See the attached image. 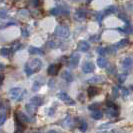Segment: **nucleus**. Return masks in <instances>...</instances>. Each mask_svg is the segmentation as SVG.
Segmentation results:
<instances>
[{"label":"nucleus","mask_w":133,"mask_h":133,"mask_svg":"<svg viewBox=\"0 0 133 133\" xmlns=\"http://www.w3.org/2000/svg\"><path fill=\"white\" fill-rule=\"evenodd\" d=\"M61 77H62L64 80H66L67 82H71V81H73V76H72V74L70 73V71H68V70L63 71V73L61 74Z\"/></svg>","instance_id":"nucleus-9"},{"label":"nucleus","mask_w":133,"mask_h":133,"mask_svg":"<svg viewBox=\"0 0 133 133\" xmlns=\"http://www.w3.org/2000/svg\"><path fill=\"white\" fill-rule=\"evenodd\" d=\"M92 117H93L95 120H99L103 117V113H102L100 110L96 109V110H93V112H92Z\"/></svg>","instance_id":"nucleus-14"},{"label":"nucleus","mask_w":133,"mask_h":133,"mask_svg":"<svg viewBox=\"0 0 133 133\" xmlns=\"http://www.w3.org/2000/svg\"><path fill=\"white\" fill-rule=\"evenodd\" d=\"M30 102L32 104H34L35 106H40V105L43 104V99L41 97H39V96H34V97H32L30 99Z\"/></svg>","instance_id":"nucleus-10"},{"label":"nucleus","mask_w":133,"mask_h":133,"mask_svg":"<svg viewBox=\"0 0 133 133\" xmlns=\"http://www.w3.org/2000/svg\"><path fill=\"white\" fill-rule=\"evenodd\" d=\"M103 81V78L101 76H95L93 78L88 80V82H91V83H99V82H102Z\"/></svg>","instance_id":"nucleus-21"},{"label":"nucleus","mask_w":133,"mask_h":133,"mask_svg":"<svg viewBox=\"0 0 133 133\" xmlns=\"http://www.w3.org/2000/svg\"><path fill=\"white\" fill-rule=\"evenodd\" d=\"M58 70H59V66L56 65V64H52V65H50L48 67L47 72H48L49 75H56L58 73Z\"/></svg>","instance_id":"nucleus-8"},{"label":"nucleus","mask_w":133,"mask_h":133,"mask_svg":"<svg viewBox=\"0 0 133 133\" xmlns=\"http://www.w3.org/2000/svg\"><path fill=\"white\" fill-rule=\"evenodd\" d=\"M94 64L92 62H86L83 66H82V71L84 73H91L94 71Z\"/></svg>","instance_id":"nucleus-7"},{"label":"nucleus","mask_w":133,"mask_h":133,"mask_svg":"<svg viewBox=\"0 0 133 133\" xmlns=\"http://www.w3.org/2000/svg\"><path fill=\"white\" fill-rule=\"evenodd\" d=\"M42 68V62L38 58H34L30 60L29 62H27L24 67V70L26 72L27 75H31V74L38 72L40 69Z\"/></svg>","instance_id":"nucleus-1"},{"label":"nucleus","mask_w":133,"mask_h":133,"mask_svg":"<svg viewBox=\"0 0 133 133\" xmlns=\"http://www.w3.org/2000/svg\"><path fill=\"white\" fill-rule=\"evenodd\" d=\"M7 11L5 9H2L0 8V19H5L7 17Z\"/></svg>","instance_id":"nucleus-24"},{"label":"nucleus","mask_w":133,"mask_h":133,"mask_svg":"<svg viewBox=\"0 0 133 133\" xmlns=\"http://www.w3.org/2000/svg\"><path fill=\"white\" fill-rule=\"evenodd\" d=\"M98 107H99V104L98 103H94V104H91V105H89L88 106V109L89 110H96V109H98Z\"/></svg>","instance_id":"nucleus-30"},{"label":"nucleus","mask_w":133,"mask_h":133,"mask_svg":"<svg viewBox=\"0 0 133 133\" xmlns=\"http://www.w3.org/2000/svg\"><path fill=\"white\" fill-rule=\"evenodd\" d=\"M118 108H109L108 107V114L110 115V116H113V117H115V116H118V114H119V112H118V110H117Z\"/></svg>","instance_id":"nucleus-19"},{"label":"nucleus","mask_w":133,"mask_h":133,"mask_svg":"<svg viewBox=\"0 0 133 133\" xmlns=\"http://www.w3.org/2000/svg\"><path fill=\"white\" fill-rule=\"evenodd\" d=\"M3 80H4V76H3L2 74H0V85L2 84V82H3Z\"/></svg>","instance_id":"nucleus-42"},{"label":"nucleus","mask_w":133,"mask_h":133,"mask_svg":"<svg viewBox=\"0 0 133 133\" xmlns=\"http://www.w3.org/2000/svg\"><path fill=\"white\" fill-rule=\"evenodd\" d=\"M119 18H121V19H124L125 21H126V23H128V20H127V18L125 17V16H124V15H121V14H120Z\"/></svg>","instance_id":"nucleus-40"},{"label":"nucleus","mask_w":133,"mask_h":133,"mask_svg":"<svg viewBox=\"0 0 133 133\" xmlns=\"http://www.w3.org/2000/svg\"><path fill=\"white\" fill-rule=\"evenodd\" d=\"M79 129L81 131H83V132H85L87 129V123L85 121H81L80 122V125H79Z\"/></svg>","instance_id":"nucleus-23"},{"label":"nucleus","mask_w":133,"mask_h":133,"mask_svg":"<svg viewBox=\"0 0 133 133\" xmlns=\"http://www.w3.org/2000/svg\"><path fill=\"white\" fill-rule=\"evenodd\" d=\"M109 125H110V123H108V124H103V125H101L100 129H104V128H107V127H109Z\"/></svg>","instance_id":"nucleus-39"},{"label":"nucleus","mask_w":133,"mask_h":133,"mask_svg":"<svg viewBox=\"0 0 133 133\" xmlns=\"http://www.w3.org/2000/svg\"><path fill=\"white\" fill-rule=\"evenodd\" d=\"M77 46H78V50L81 51V52H86V51L89 50V48H90L89 43L86 42V41H84V40L79 41V42H78V44H77Z\"/></svg>","instance_id":"nucleus-6"},{"label":"nucleus","mask_w":133,"mask_h":133,"mask_svg":"<svg viewBox=\"0 0 133 133\" xmlns=\"http://www.w3.org/2000/svg\"><path fill=\"white\" fill-rule=\"evenodd\" d=\"M17 1H18V0H17Z\"/></svg>","instance_id":"nucleus-46"},{"label":"nucleus","mask_w":133,"mask_h":133,"mask_svg":"<svg viewBox=\"0 0 133 133\" xmlns=\"http://www.w3.org/2000/svg\"><path fill=\"white\" fill-rule=\"evenodd\" d=\"M76 16L79 17V18H84L86 15H85V12H84L83 10H78V11L76 12Z\"/></svg>","instance_id":"nucleus-29"},{"label":"nucleus","mask_w":133,"mask_h":133,"mask_svg":"<svg viewBox=\"0 0 133 133\" xmlns=\"http://www.w3.org/2000/svg\"><path fill=\"white\" fill-rule=\"evenodd\" d=\"M87 1H88V2H90V1H92V0H87Z\"/></svg>","instance_id":"nucleus-44"},{"label":"nucleus","mask_w":133,"mask_h":133,"mask_svg":"<svg viewBox=\"0 0 133 133\" xmlns=\"http://www.w3.org/2000/svg\"><path fill=\"white\" fill-rule=\"evenodd\" d=\"M31 4H32V6L37 7L39 5V0H31Z\"/></svg>","instance_id":"nucleus-37"},{"label":"nucleus","mask_w":133,"mask_h":133,"mask_svg":"<svg viewBox=\"0 0 133 133\" xmlns=\"http://www.w3.org/2000/svg\"><path fill=\"white\" fill-rule=\"evenodd\" d=\"M98 53L100 54V55H105L107 52V49H105V48H102V47H100V48H98Z\"/></svg>","instance_id":"nucleus-32"},{"label":"nucleus","mask_w":133,"mask_h":133,"mask_svg":"<svg viewBox=\"0 0 133 133\" xmlns=\"http://www.w3.org/2000/svg\"><path fill=\"white\" fill-rule=\"evenodd\" d=\"M97 65L100 67V68H105L107 65V61L104 57H98L97 58Z\"/></svg>","instance_id":"nucleus-12"},{"label":"nucleus","mask_w":133,"mask_h":133,"mask_svg":"<svg viewBox=\"0 0 133 133\" xmlns=\"http://www.w3.org/2000/svg\"><path fill=\"white\" fill-rule=\"evenodd\" d=\"M126 79V74H120L119 76H118V80H119L120 83H122V82H124Z\"/></svg>","instance_id":"nucleus-31"},{"label":"nucleus","mask_w":133,"mask_h":133,"mask_svg":"<svg viewBox=\"0 0 133 133\" xmlns=\"http://www.w3.org/2000/svg\"><path fill=\"white\" fill-rule=\"evenodd\" d=\"M19 14L22 15V16H27L29 14V12H28V10H26V9H21V10H19Z\"/></svg>","instance_id":"nucleus-35"},{"label":"nucleus","mask_w":133,"mask_h":133,"mask_svg":"<svg viewBox=\"0 0 133 133\" xmlns=\"http://www.w3.org/2000/svg\"><path fill=\"white\" fill-rule=\"evenodd\" d=\"M39 89H40V83L39 82H37V81H35V82L33 83V85H32V90L36 92V91H38Z\"/></svg>","instance_id":"nucleus-26"},{"label":"nucleus","mask_w":133,"mask_h":133,"mask_svg":"<svg viewBox=\"0 0 133 133\" xmlns=\"http://www.w3.org/2000/svg\"><path fill=\"white\" fill-rule=\"evenodd\" d=\"M128 94H129L128 89H126V88H123V89H122V95H123L124 97H127V96H128Z\"/></svg>","instance_id":"nucleus-36"},{"label":"nucleus","mask_w":133,"mask_h":133,"mask_svg":"<svg viewBox=\"0 0 133 133\" xmlns=\"http://www.w3.org/2000/svg\"><path fill=\"white\" fill-rule=\"evenodd\" d=\"M48 45H49V47H51V48H54L55 47V43L54 42H49Z\"/></svg>","instance_id":"nucleus-41"},{"label":"nucleus","mask_w":133,"mask_h":133,"mask_svg":"<svg viewBox=\"0 0 133 133\" xmlns=\"http://www.w3.org/2000/svg\"><path fill=\"white\" fill-rule=\"evenodd\" d=\"M15 117L17 119H19L20 121H22V122H29L30 121V119L24 113H22V112H17V113L15 114Z\"/></svg>","instance_id":"nucleus-11"},{"label":"nucleus","mask_w":133,"mask_h":133,"mask_svg":"<svg viewBox=\"0 0 133 133\" xmlns=\"http://www.w3.org/2000/svg\"><path fill=\"white\" fill-rule=\"evenodd\" d=\"M132 59L130 58V57H127L125 59L122 61V65L123 67H125V68H129V67L132 66Z\"/></svg>","instance_id":"nucleus-16"},{"label":"nucleus","mask_w":133,"mask_h":133,"mask_svg":"<svg viewBox=\"0 0 133 133\" xmlns=\"http://www.w3.org/2000/svg\"><path fill=\"white\" fill-rule=\"evenodd\" d=\"M116 10H117V7L112 5V6H109L106 9V13H114Z\"/></svg>","instance_id":"nucleus-27"},{"label":"nucleus","mask_w":133,"mask_h":133,"mask_svg":"<svg viewBox=\"0 0 133 133\" xmlns=\"http://www.w3.org/2000/svg\"><path fill=\"white\" fill-rule=\"evenodd\" d=\"M112 96H113L114 98H117L119 96V90H118L117 87H113L112 88Z\"/></svg>","instance_id":"nucleus-25"},{"label":"nucleus","mask_w":133,"mask_h":133,"mask_svg":"<svg viewBox=\"0 0 133 133\" xmlns=\"http://www.w3.org/2000/svg\"><path fill=\"white\" fill-rule=\"evenodd\" d=\"M106 105H107V107H109V108H117V106L114 104L113 102H111V101H106Z\"/></svg>","instance_id":"nucleus-34"},{"label":"nucleus","mask_w":133,"mask_h":133,"mask_svg":"<svg viewBox=\"0 0 133 133\" xmlns=\"http://www.w3.org/2000/svg\"><path fill=\"white\" fill-rule=\"evenodd\" d=\"M6 121V114L5 113H1L0 114V125L4 124V122Z\"/></svg>","instance_id":"nucleus-28"},{"label":"nucleus","mask_w":133,"mask_h":133,"mask_svg":"<svg viewBox=\"0 0 133 133\" xmlns=\"http://www.w3.org/2000/svg\"><path fill=\"white\" fill-rule=\"evenodd\" d=\"M15 124H16V127H17V129H16V132H22L23 131V129H24V127H23V124H22V121H20L19 119L15 120Z\"/></svg>","instance_id":"nucleus-18"},{"label":"nucleus","mask_w":133,"mask_h":133,"mask_svg":"<svg viewBox=\"0 0 133 133\" xmlns=\"http://www.w3.org/2000/svg\"><path fill=\"white\" fill-rule=\"evenodd\" d=\"M2 1H3V0H0V2H2Z\"/></svg>","instance_id":"nucleus-45"},{"label":"nucleus","mask_w":133,"mask_h":133,"mask_svg":"<svg viewBox=\"0 0 133 133\" xmlns=\"http://www.w3.org/2000/svg\"><path fill=\"white\" fill-rule=\"evenodd\" d=\"M0 54L3 56V57H8L9 56V54H10V50L8 49V48H1L0 49Z\"/></svg>","instance_id":"nucleus-20"},{"label":"nucleus","mask_w":133,"mask_h":133,"mask_svg":"<svg viewBox=\"0 0 133 133\" xmlns=\"http://www.w3.org/2000/svg\"><path fill=\"white\" fill-rule=\"evenodd\" d=\"M80 60V55L77 53H74L71 55L70 59H69V62H68V65L71 67V68H75V67L78 65Z\"/></svg>","instance_id":"nucleus-5"},{"label":"nucleus","mask_w":133,"mask_h":133,"mask_svg":"<svg viewBox=\"0 0 133 133\" xmlns=\"http://www.w3.org/2000/svg\"><path fill=\"white\" fill-rule=\"evenodd\" d=\"M50 12H51V14H52V15H58V14L60 13V9L58 8V7H57V8H53V9H52Z\"/></svg>","instance_id":"nucleus-33"},{"label":"nucleus","mask_w":133,"mask_h":133,"mask_svg":"<svg viewBox=\"0 0 133 133\" xmlns=\"http://www.w3.org/2000/svg\"><path fill=\"white\" fill-rule=\"evenodd\" d=\"M25 92H26V91L23 90L22 88L16 87V88H12V89L10 90L9 94H10V97L13 100H21Z\"/></svg>","instance_id":"nucleus-2"},{"label":"nucleus","mask_w":133,"mask_h":133,"mask_svg":"<svg viewBox=\"0 0 133 133\" xmlns=\"http://www.w3.org/2000/svg\"><path fill=\"white\" fill-rule=\"evenodd\" d=\"M25 107H26V110H27V112H28V113L34 114L35 112H36V106H35L34 104H32V103L27 104Z\"/></svg>","instance_id":"nucleus-15"},{"label":"nucleus","mask_w":133,"mask_h":133,"mask_svg":"<svg viewBox=\"0 0 133 133\" xmlns=\"http://www.w3.org/2000/svg\"><path fill=\"white\" fill-rule=\"evenodd\" d=\"M28 35H29V34H28V32H27V30L23 28V29H22V36H24V37H27Z\"/></svg>","instance_id":"nucleus-38"},{"label":"nucleus","mask_w":133,"mask_h":133,"mask_svg":"<svg viewBox=\"0 0 133 133\" xmlns=\"http://www.w3.org/2000/svg\"><path fill=\"white\" fill-rule=\"evenodd\" d=\"M29 53H30V54H40V55H43V52L40 50L39 48L34 47V46L29 47Z\"/></svg>","instance_id":"nucleus-17"},{"label":"nucleus","mask_w":133,"mask_h":133,"mask_svg":"<svg viewBox=\"0 0 133 133\" xmlns=\"http://www.w3.org/2000/svg\"><path fill=\"white\" fill-rule=\"evenodd\" d=\"M128 44H129V40L128 39H122L118 42L117 46L118 47H125V46H127Z\"/></svg>","instance_id":"nucleus-22"},{"label":"nucleus","mask_w":133,"mask_h":133,"mask_svg":"<svg viewBox=\"0 0 133 133\" xmlns=\"http://www.w3.org/2000/svg\"><path fill=\"white\" fill-rule=\"evenodd\" d=\"M5 69V66L2 64V63H0V71H3Z\"/></svg>","instance_id":"nucleus-43"},{"label":"nucleus","mask_w":133,"mask_h":133,"mask_svg":"<svg viewBox=\"0 0 133 133\" xmlns=\"http://www.w3.org/2000/svg\"><path fill=\"white\" fill-rule=\"evenodd\" d=\"M87 93L88 95L90 96V97H93L95 95H97L98 93V89L96 88V87H93V86H90L88 88V90H87Z\"/></svg>","instance_id":"nucleus-13"},{"label":"nucleus","mask_w":133,"mask_h":133,"mask_svg":"<svg viewBox=\"0 0 133 133\" xmlns=\"http://www.w3.org/2000/svg\"><path fill=\"white\" fill-rule=\"evenodd\" d=\"M58 98L60 100H62L67 105H75V101L68 94L65 93V92H60V93H58Z\"/></svg>","instance_id":"nucleus-4"},{"label":"nucleus","mask_w":133,"mask_h":133,"mask_svg":"<svg viewBox=\"0 0 133 133\" xmlns=\"http://www.w3.org/2000/svg\"><path fill=\"white\" fill-rule=\"evenodd\" d=\"M55 34L62 38H68L70 35V30L67 26H57L55 28Z\"/></svg>","instance_id":"nucleus-3"}]
</instances>
